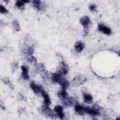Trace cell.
I'll return each mask as SVG.
<instances>
[{
    "mask_svg": "<svg viewBox=\"0 0 120 120\" xmlns=\"http://www.w3.org/2000/svg\"><path fill=\"white\" fill-rule=\"evenodd\" d=\"M91 22L90 18L87 16H84L80 19V23L84 27V33L87 34L88 32V27Z\"/></svg>",
    "mask_w": 120,
    "mask_h": 120,
    "instance_id": "1",
    "label": "cell"
},
{
    "mask_svg": "<svg viewBox=\"0 0 120 120\" xmlns=\"http://www.w3.org/2000/svg\"><path fill=\"white\" fill-rule=\"evenodd\" d=\"M42 111L43 113L45 115H47L48 117H50L53 118L54 117L56 116L55 114L53 112V111L49 107L48 105H45L42 108Z\"/></svg>",
    "mask_w": 120,
    "mask_h": 120,
    "instance_id": "2",
    "label": "cell"
},
{
    "mask_svg": "<svg viewBox=\"0 0 120 120\" xmlns=\"http://www.w3.org/2000/svg\"><path fill=\"white\" fill-rule=\"evenodd\" d=\"M61 73L60 72L59 73H55L53 74L52 75V76L51 77L52 80L53 82L55 83H60V82L62 81L63 79L62 77Z\"/></svg>",
    "mask_w": 120,
    "mask_h": 120,
    "instance_id": "3",
    "label": "cell"
},
{
    "mask_svg": "<svg viewBox=\"0 0 120 120\" xmlns=\"http://www.w3.org/2000/svg\"><path fill=\"white\" fill-rule=\"evenodd\" d=\"M98 29L99 31H102L104 34L108 35H110L111 33V30L109 28L105 25H103V24H98Z\"/></svg>",
    "mask_w": 120,
    "mask_h": 120,
    "instance_id": "4",
    "label": "cell"
},
{
    "mask_svg": "<svg viewBox=\"0 0 120 120\" xmlns=\"http://www.w3.org/2000/svg\"><path fill=\"white\" fill-rule=\"evenodd\" d=\"M30 87L31 89L34 91V92L37 94L38 93H40L41 90L43 89L42 86L37 85L33 82H31L30 84Z\"/></svg>",
    "mask_w": 120,
    "mask_h": 120,
    "instance_id": "5",
    "label": "cell"
},
{
    "mask_svg": "<svg viewBox=\"0 0 120 120\" xmlns=\"http://www.w3.org/2000/svg\"><path fill=\"white\" fill-rule=\"evenodd\" d=\"M55 112L56 113L60 119H63L64 115L63 112V108L60 105H57L55 106L54 108Z\"/></svg>",
    "mask_w": 120,
    "mask_h": 120,
    "instance_id": "6",
    "label": "cell"
},
{
    "mask_svg": "<svg viewBox=\"0 0 120 120\" xmlns=\"http://www.w3.org/2000/svg\"><path fill=\"white\" fill-rule=\"evenodd\" d=\"M84 112L93 116H98L100 115V112L98 110L87 107L84 108Z\"/></svg>",
    "mask_w": 120,
    "mask_h": 120,
    "instance_id": "7",
    "label": "cell"
},
{
    "mask_svg": "<svg viewBox=\"0 0 120 120\" xmlns=\"http://www.w3.org/2000/svg\"><path fill=\"white\" fill-rule=\"evenodd\" d=\"M21 69L22 70V76L25 80H29V69L28 68L24 66H21Z\"/></svg>",
    "mask_w": 120,
    "mask_h": 120,
    "instance_id": "8",
    "label": "cell"
},
{
    "mask_svg": "<svg viewBox=\"0 0 120 120\" xmlns=\"http://www.w3.org/2000/svg\"><path fill=\"white\" fill-rule=\"evenodd\" d=\"M63 104L66 106H71L75 104V100L72 98L67 97L63 100Z\"/></svg>",
    "mask_w": 120,
    "mask_h": 120,
    "instance_id": "9",
    "label": "cell"
},
{
    "mask_svg": "<svg viewBox=\"0 0 120 120\" xmlns=\"http://www.w3.org/2000/svg\"><path fill=\"white\" fill-rule=\"evenodd\" d=\"M40 93L43 97V98L44 99V103L45 105H49L51 104V100L49 98V97L48 95V94L43 89L40 92Z\"/></svg>",
    "mask_w": 120,
    "mask_h": 120,
    "instance_id": "10",
    "label": "cell"
},
{
    "mask_svg": "<svg viewBox=\"0 0 120 120\" xmlns=\"http://www.w3.org/2000/svg\"><path fill=\"white\" fill-rule=\"evenodd\" d=\"M84 44L81 41L76 42L75 45V49L78 52H81L84 49Z\"/></svg>",
    "mask_w": 120,
    "mask_h": 120,
    "instance_id": "11",
    "label": "cell"
},
{
    "mask_svg": "<svg viewBox=\"0 0 120 120\" xmlns=\"http://www.w3.org/2000/svg\"><path fill=\"white\" fill-rule=\"evenodd\" d=\"M75 110L76 112L81 115H83L85 112L84 107L79 105H75Z\"/></svg>",
    "mask_w": 120,
    "mask_h": 120,
    "instance_id": "12",
    "label": "cell"
},
{
    "mask_svg": "<svg viewBox=\"0 0 120 120\" xmlns=\"http://www.w3.org/2000/svg\"><path fill=\"white\" fill-rule=\"evenodd\" d=\"M83 98L85 102L88 104H91L93 101V98L89 94L83 93Z\"/></svg>",
    "mask_w": 120,
    "mask_h": 120,
    "instance_id": "13",
    "label": "cell"
},
{
    "mask_svg": "<svg viewBox=\"0 0 120 120\" xmlns=\"http://www.w3.org/2000/svg\"><path fill=\"white\" fill-rule=\"evenodd\" d=\"M58 95L59 97H60V98L62 100L65 99L66 98L68 97V94H67V92L66 90L62 89L58 93Z\"/></svg>",
    "mask_w": 120,
    "mask_h": 120,
    "instance_id": "14",
    "label": "cell"
},
{
    "mask_svg": "<svg viewBox=\"0 0 120 120\" xmlns=\"http://www.w3.org/2000/svg\"><path fill=\"white\" fill-rule=\"evenodd\" d=\"M60 84L62 87V89H63V90H66L67 88L69 85V82L65 79H63L62 81L60 82Z\"/></svg>",
    "mask_w": 120,
    "mask_h": 120,
    "instance_id": "15",
    "label": "cell"
},
{
    "mask_svg": "<svg viewBox=\"0 0 120 120\" xmlns=\"http://www.w3.org/2000/svg\"><path fill=\"white\" fill-rule=\"evenodd\" d=\"M33 5L38 10H41L42 9V7L41 6V2L40 0H37L33 1Z\"/></svg>",
    "mask_w": 120,
    "mask_h": 120,
    "instance_id": "16",
    "label": "cell"
},
{
    "mask_svg": "<svg viewBox=\"0 0 120 120\" xmlns=\"http://www.w3.org/2000/svg\"><path fill=\"white\" fill-rule=\"evenodd\" d=\"M60 71L61 74H63L64 75H66L68 72V66L67 65L65 64L64 62H63L62 63V66L61 67V68Z\"/></svg>",
    "mask_w": 120,
    "mask_h": 120,
    "instance_id": "17",
    "label": "cell"
},
{
    "mask_svg": "<svg viewBox=\"0 0 120 120\" xmlns=\"http://www.w3.org/2000/svg\"><path fill=\"white\" fill-rule=\"evenodd\" d=\"M12 25L14 30L16 31H19L20 29L19 22L16 20H14L12 22Z\"/></svg>",
    "mask_w": 120,
    "mask_h": 120,
    "instance_id": "18",
    "label": "cell"
},
{
    "mask_svg": "<svg viewBox=\"0 0 120 120\" xmlns=\"http://www.w3.org/2000/svg\"><path fill=\"white\" fill-rule=\"evenodd\" d=\"M15 5L20 9H22L24 8V3L22 0H18L15 3Z\"/></svg>",
    "mask_w": 120,
    "mask_h": 120,
    "instance_id": "19",
    "label": "cell"
},
{
    "mask_svg": "<svg viewBox=\"0 0 120 120\" xmlns=\"http://www.w3.org/2000/svg\"><path fill=\"white\" fill-rule=\"evenodd\" d=\"M0 11L1 14H5L8 12V10L3 6L0 5Z\"/></svg>",
    "mask_w": 120,
    "mask_h": 120,
    "instance_id": "20",
    "label": "cell"
},
{
    "mask_svg": "<svg viewBox=\"0 0 120 120\" xmlns=\"http://www.w3.org/2000/svg\"><path fill=\"white\" fill-rule=\"evenodd\" d=\"M96 6L95 4H90L89 6V9L91 11H96Z\"/></svg>",
    "mask_w": 120,
    "mask_h": 120,
    "instance_id": "21",
    "label": "cell"
},
{
    "mask_svg": "<svg viewBox=\"0 0 120 120\" xmlns=\"http://www.w3.org/2000/svg\"><path fill=\"white\" fill-rule=\"evenodd\" d=\"M34 52V50L31 47H29L28 49V53L29 55H32Z\"/></svg>",
    "mask_w": 120,
    "mask_h": 120,
    "instance_id": "22",
    "label": "cell"
},
{
    "mask_svg": "<svg viewBox=\"0 0 120 120\" xmlns=\"http://www.w3.org/2000/svg\"><path fill=\"white\" fill-rule=\"evenodd\" d=\"M23 1V2L25 3H28V2H29V0H22Z\"/></svg>",
    "mask_w": 120,
    "mask_h": 120,
    "instance_id": "23",
    "label": "cell"
}]
</instances>
